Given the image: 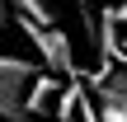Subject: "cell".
Masks as SVG:
<instances>
[{"instance_id": "obj_1", "label": "cell", "mask_w": 127, "mask_h": 122, "mask_svg": "<svg viewBox=\"0 0 127 122\" xmlns=\"http://www.w3.org/2000/svg\"><path fill=\"white\" fill-rule=\"evenodd\" d=\"M38 80V66L24 61V56H9L0 52V122H24V94L28 85Z\"/></svg>"}, {"instance_id": "obj_2", "label": "cell", "mask_w": 127, "mask_h": 122, "mask_svg": "<svg viewBox=\"0 0 127 122\" xmlns=\"http://www.w3.org/2000/svg\"><path fill=\"white\" fill-rule=\"evenodd\" d=\"M19 33L38 47V56H42V66L52 71V75H71V66H75V56H71V38L52 24H33V19H19Z\"/></svg>"}, {"instance_id": "obj_3", "label": "cell", "mask_w": 127, "mask_h": 122, "mask_svg": "<svg viewBox=\"0 0 127 122\" xmlns=\"http://www.w3.org/2000/svg\"><path fill=\"white\" fill-rule=\"evenodd\" d=\"M94 89H99V103H104V108L127 113V66L123 71H99V75H94Z\"/></svg>"}, {"instance_id": "obj_4", "label": "cell", "mask_w": 127, "mask_h": 122, "mask_svg": "<svg viewBox=\"0 0 127 122\" xmlns=\"http://www.w3.org/2000/svg\"><path fill=\"white\" fill-rule=\"evenodd\" d=\"M52 99H57V80H52V75H38V80L28 85V94H24V113H42Z\"/></svg>"}, {"instance_id": "obj_5", "label": "cell", "mask_w": 127, "mask_h": 122, "mask_svg": "<svg viewBox=\"0 0 127 122\" xmlns=\"http://www.w3.org/2000/svg\"><path fill=\"white\" fill-rule=\"evenodd\" d=\"M118 5H108L104 9V24H99V61L104 56H118Z\"/></svg>"}, {"instance_id": "obj_6", "label": "cell", "mask_w": 127, "mask_h": 122, "mask_svg": "<svg viewBox=\"0 0 127 122\" xmlns=\"http://www.w3.org/2000/svg\"><path fill=\"white\" fill-rule=\"evenodd\" d=\"M5 5H14V14L19 19H33V24H57V9H52V0H5Z\"/></svg>"}, {"instance_id": "obj_7", "label": "cell", "mask_w": 127, "mask_h": 122, "mask_svg": "<svg viewBox=\"0 0 127 122\" xmlns=\"http://www.w3.org/2000/svg\"><path fill=\"white\" fill-rule=\"evenodd\" d=\"M57 122H104V118H99V113H94V108H90V103L80 99V103H75V108H71L66 118H57Z\"/></svg>"}, {"instance_id": "obj_8", "label": "cell", "mask_w": 127, "mask_h": 122, "mask_svg": "<svg viewBox=\"0 0 127 122\" xmlns=\"http://www.w3.org/2000/svg\"><path fill=\"white\" fill-rule=\"evenodd\" d=\"M75 5H80V9H85V5H90V0H75Z\"/></svg>"}]
</instances>
